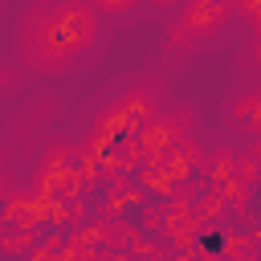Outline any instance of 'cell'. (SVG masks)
<instances>
[{
	"instance_id": "7a4b0ae2",
	"label": "cell",
	"mask_w": 261,
	"mask_h": 261,
	"mask_svg": "<svg viewBox=\"0 0 261 261\" xmlns=\"http://www.w3.org/2000/svg\"><path fill=\"white\" fill-rule=\"evenodd\" d=\"M155 114V98L151 90H130L126 98H118L98 122H94V135H90V159L118 171L126 163L139 159V147H135V135L139 126Z\"/></svg>"
},
{
	"instance_id": "ba28073f",
	"label": "cell",
	"mask_w": 261,
	"mask_h": 261,
	"mask_svg": "<svg viewBox=\"0 0 261 261\" xmlns=\"http://www.w3.org/2000/svg\"><path fill=\"white\" fill-rule=\"evenodd\" d=\"M94 12H130L139 0H86Z\"/></svg>"
},
{
	"instance_id": "52a82bcc",
	"label": "cell",
	"mask_w": 261,
	"mask_h": 261,
	"mask_svg": "<svg viewBox=\"0 0 261 261\" xmlns=\"http://www.w3.org/2000/svg\"><path fill=\"white\" fill-rule=\"evenodd\" d=\"M232 167H237V159H232L228 151H220V155L212 159V179H216V184H224V179H232Z\"/></svg>"
},
{
	"instance_id": "5b68a950",
	"label": "cell",
	"mask_w": 261,
	"mask_h": 261,
	"mask_svg": "<svg viewBox=\"0 0 261 261\" xmlns=\"http://www.w3.org/2000/svg\"><path fill=\"white\" fill-rule=\"evenodd\" d=\"M200 159H204V155H200L188 139H179V143H175V147H171L155 167H159L171 184H184V179H192V171H196V163H200Z\"/></svg>"
},
{
	"instance_id": "6da1fadb",
	"label": "cell",
	"mask_w": 261,
	"mask_h": 261,
	"mask_svg": "<svg viewBox=\"0 0 261 261\" xmlns=\"http://www.w3.org/2000/svg\"><path fill=\"white\" fill-rule=\"evenodd\" d=\"M98 37V16L86 0H41L20 24V53L29 65L57 73Z\"/></svg>"
},
{
	"instance_id": "9c48e42d",
	"label": "cell",
	"mask_w": 261,
	"mask_h": 261,
	"mask_svg": "<svg viewBox=\"0 0 261 261\" xmlns=\"http://www.w3.org/2000/svg\"><path fill=\"white\" fill-rule=\"evenodd\" d=\"M232 8H241L253 24H261V0H232Z\"/></svg>"
},
{
	"instance_id": "8992f818",
	"label": "cell",
	"mask_w": 261,
	"mask_h": 261,
	"mask_svg": "<svg viewBox=\"0 0 261 261\" xmlns=\"http://www.w3.org/2000/svg\"><path fill=\"white\" fill-rule=\"evenodd\" d=\"M257 106H261V98H257V94H249V98H241V106L232 110V118H241L249 130H257V126H261V122H257Z\"/></svg>"
},
{
	"instance_id": "3957f363",
	"label": "cell",
	"mask_w": 261,
	"mask_h": 261,
	"mask_svg": "<svg viewBox=\"0 0 261 261\" xmlns=\"http://www.w3.org/2000/svg\"><path fill=\"white\" fill-rule=\"evenodd\" d=\"M228 12H232V0H188V4H184V20H179L171 45L184 49V45H192V41H200V37H212V33L228 20Z\"/></svg>"
},
{
	"instance_id": "30bf717a",
	"label": "cell",
	"mask_w": 261,
	"mask_h": 261,
	"mask_svg": "<svg viewBox=\"0 0 261 261\" xmlns=\"http://www.w3.org/2000/svg\"><path fill=\"white\" fill-rule=\"evenodd\" d=\"M151 4H159V8H167V4H175V0H151Z\"/></svg>"
},
{
	"instance_id": "277c9868",
	"label": "cell",
	"mask_w": 261,
	"mask_h": 261,
	"mask_svg": "<svg viewBox=\"0 0 261 261\" xmlns=\"http://www.w3.org/2000/svg\"><path fill=\"white\" fill-rule=\"evenodd\" d=\"M184 126H188V114H151V118L139 126V135H135L139 155H143L147 163H159L179 139H188Z\"/></svg>"
}]
</instances>
